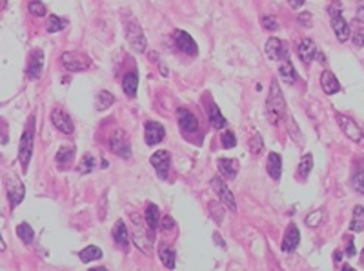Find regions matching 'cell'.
I'll list each match as a JSON object with an SVG mask.
<instances>
[{"instance_id": "6da1fadb", "label": "cell", "mask_w": 364, "mask_h": 271, "mask_svg": "<svg viewBox=\"0 0 364 271\" xmlns=\"http://www.w3.org/2000/svg\"><path fill=\"white\" fill-rule=\"evenodd\" d=\"M286 115V102H284V97L281 93V87H279L277 80H271V87H269V95L266 100V117L271 124L277 126L281 120L284 119Z\"/></svg>"}, {"instance_id": "7a4b0ae2", "label": "cell", "mask_w": 364, "mask_h": 271, "mask_svg": "<svg viewBox=\"0 0 364 271\" xmlns=\"http://www.w3.org/2000/svg\"><path fill=\"white\" fill-rule=\"evenodd\" d=\"M340 10H342V6H340L339 0H333L331 6L328 8L331 15V28L335 31L337 38H339V42H346L348 38H350V24L344 20V17L340 15Z\"/></svg>"}, {"instance_id": "3957f363", "label": "cell", "mask_w": 364, "mask_h": 271, "mask_svg": "<svg viewBox=\"0 0 364 271\" xmlns=\"http://www.w3.org/2000/svg\"><path fill=\"white\" fill-rule=\"evenodd\" d=\"M60 62H62V66L66 67L67 71H73V73L86 71L87 67L91 66L89 58H87L84 53H78V51H66V53H62Z\"/></svg>"}, {"instance_id": "277c9868", "label": "cell", "mask_w": 364, "mask_h": 271, "mask_svg": "<svg viewBox=\"0 0 364 271\" xmlns=\"http://www.w3.org/2000/svg\"><path fill=\"white\" fill-rule=\"evenodd\" d=\"M33 124H29L28 128L24 129L22 138H20V146H19V158L20 164H22V169L28 171L29 160H31V155H33Z\"/></svg>"}, {"instance_id": "5b68a950", "label": "cell", "mask_w": 364, "mask_h": 271, "mask_svg": "<svg viewBox=\"0 0 364 271\" xmlns=\"http://www.w3.org/2000/svg\"><path fill=\"white\" fill-rule=\"evenodd\" d=\"M131 219H133V240H135V244H137V247H139L140 251H144L146 255H149V253H151V246H153V240H151V237L146 233V228H144V224L140 222L137 215L133 213L131 215Z\"/></svg>"}, {"instance_id": "8992f818", "label": "cell", "mask_w": 364, "mask_h": 271, "mask_svg": "<svg viewBox=\"0 0 364 271\" xmlns=\"http://www.w3.org/2000/svg\"><path fill=\"white\" fill-rule=\"evenodd\" d=\"M211 188L215 190L219 199L222 200V204H224L231 213H237V202H235L233 193L228 190V186H226V182L222 180L221 176H213V178H211Z\"/></svg>"}, {"instance_id": "52a82bcc", "label": "cell", "mask_w": 364, "mask_h": 271, "mask_svg": "<svg viewBox=\"0 0 364 271\" xmlns=\"http://www.w3.org/2000/svg\"><path fill=\"white\" fill-rule=\"evenodd\" d=\"M6 188H8V199H10L11 208H17V206L24 200V195H26L24 184L19 180V176L10 175L8 180H6Z\"/></svg>"}, {"instance_id": "ba28073f", "label": "cell", "mask_w": 364, "mask_h": 271, "mask_svg": "<svg viewBox=\"0 0 364 271\" xmlns=\"http://www.w3.org/2000/svg\"><path fill=\"white\" fill-rule=\"evenodd\" d=\"M151 166L155 167L158 178L160 180H166L168 178V171H169V164H171V155L166 149H160V151H155L149 158Z\"/></svg>"}, {"instance_id": "9c48e42d", "label": "cell", "mask_w": 364, "mask_h": 271, "mask_svg": "<svg viewBox=\"0 0 364 271\" xmlns=\"http://www.w3.org/2000/svg\"><path fill=\"white\" fill-rule=\"evenodd\" d=\"M126 38H128V42L135 51L142 53L146 49V37H144L142 29L135 20H131L130 24L126 26Z\"/></svg>"}, {"instance_id": "30bf717a", "label": "cell", "mask_w": 364, "mask_h": 271, "mask_svg": "<svg viewBox=\"0 0 364 271\" xmlns=\"http://www.w3.org/2000/svg\"><path fill=\"white\" fill-rule=\"evenodd\" d=\"M110 146H111V151L119 155L120 158H130L131 157V148H130V140L126 137V133L122 129H117L113 137L110 140Z\"/></svg>"}, {"instance_id": "8fae6325", "label": "cell", "mask_w": 364, "mask_h": 271, "mask_svg": "<svg viewBox=\"0 0 364 271\" xmlns=\"http://www.w3.org/2000/svg\"><path fill=\"white\" fill-rule=\"evenodd\" d=\"M337 120H339V126H340V129L344 131L346 137H350L353 142H359V144L364 142L362 129L357 126L355 120H351L350 117H344V115H337Z\"/></svg>"}, {"instance_id": "7c38bea8", "label": "cell", "mask_w": 364, "mask_h": 271, "mask_svg": "<svg viewBox=\"0 0 364 271\" xmlns=\"http://www.w3.org/2000/svg\"><path fill=\"white\" fill-rule=\"evenodd\" d=\"M266 55H268L269 60H286L288 58V46L283 42V40H279V38L271 37L266 42Z\"/></svg>"}, {"instance_id": "4fadbf2b", "label": "cell", "mask_w": 364, "mask_h": 271, "mask_svg": "<svg viewBox=\"0 0 364 271\" xmlns=\"http://www.w3.org/2000/svg\"><path fill=\"white\" fill-rule=\"evenodd\" d=\"M164 135H166V129H164V126L160 122H153V120L146 122L144 137H146V144L148 146H155V144L162 142Z\"/></svg>"}, {"instance_id": "5bb4252c", "label": "cell", "mask_w": 364, "mask_h": 271, "mask_svg": "<svg viewBox=\"0 0 364 271\" xmlns=\"http://www.w3.org/2000/svg\"><path fill=\"white\" fill-rule=\"evenodd\" d=\"M177 120L184 133H195L197 129H199V120H197V117L190 110H186V108H178L177 110Z\"/></svg>"}, {"instance_id": "9a60e30c", "label": "cell", "mask_w": 364, "mask_h": 271, "mask_svg": "<svg viewBox=\"0 0 364 271\" xmlns=\"http://www.w3.org/2000/svg\"><path fill=\"white\" fill-rule=\"evenodd\" d=\"M51 122L58 131H62V133H66V135H71L73 129H75L73 128L71 117H69L64 110H60V108L51 111Z\"/></svg>"}, {"instance_id": "2e32d148", "label": "cell", "mask_w": 364, "mask_h": 271, "mask_svg": "<svg viewBox=\"0 0 364 271\" xmlns=\"http://www.w3.org/2000/svg\"><path fill=\"white\" fill-rule=\"evenodd\" d=\"M175 44H177V48L180 51L188 53V55H192L195 57L197 53H199V48H197V42L192 38V35H188L186 31H175Z\"/></svg>"}, {"instance_id": "e0dca14e", "label": "cell", "mask_w": 364, "mask_h": 271, "mask_svg": "<svg viewBox=\"0 0 364 271\" xmlns=\"http://www.w3.org/2000/svg\"><path fill=\"white\" fill-rule=\"evenodd\" d=\"M42 67H44V53L40 51V49H35V51L29 55L28 67H26V75L35 80V78H39L40 76Z\"/></svg>"}, {"instance_id": "ac0fdd59", "label": "cell", "mask_w": 364, "mask_h": 271, "mask_svg": "<svg viewBox=\"0 0 364 271\" xmlns=\"http://www.w3.org/2000/svg\"><path fill=\"white\" fill-rule=\"evenodd\" d=\"M299 242H301V233L295 224H290L284 233V240H283V251L284 253H292L297 249Z\"/></svg>"}, {"instance_id": "d6986e66", "label": "cell", "mask_w": 364, "mask_h": 271, "mask_svg": "<svg viewBox=\"0 0 364 271\" xmlns=\"http://www.w3.org/2000/svg\"><path fill=\"white\" fill-rule=\"evenodd\" d=\"M297 53H299V58H301L304 64H310L317 55L315 42H313L312 38H304V40H301V42H299Z\"/></svg>"}, {"instance_id": "ffe728a7", "label": "cell", "mask_w": 364, "mask_h": 271, "mask_svg": "<svg viewBox=\"0 0 364 271\" xmlns=\"http://www.w3.org/2000/svg\"><path fill=\"white\" fill-rule=\"evenodd\" d=\"M113 238H115V244L120 249L128 251V247H130V231H128L122 220H117L115 228H113Z\"/></svg>"}, {"instance_id": "44dd1931", "label": "cell", "mask_w": 364, "mask_h": 271, "mask_svg": "<svg viewBox=\"0 0 364 271\" xmlns=\"http://www.w3.org/2000/svg\"><path fill=\"white\" fill-rule=\"evenodd\" d=\"M219 171L228 180H235V176L239 173V162L235 158H219Z\"/></svg>"}, {"instance_id": "7402d4cb", "label": "cell", "mask_w": 364, "mask_h": 271, "mask_svg": "<svg viewBox=\"0 0 364 271\" xmlns=\"http://www.w3.org/2000/svg\"><path fill=\"white\" fill-rule=\"evenodd\" d=\"M321 86H322V91H324L326 95H335V93H339L340 91L339 80H337L335 75H333L331 71H322Z\"/></svg>"}, {"instance_id": "603a6c76", "label": "cell", "mask_w": 364, "mask_h": 271, "mask_svg": "<svg viewBox=\"0 0 364 271\" xmlns=\"http://www.w3.org/2000/svg\"><path fill=\"white\" fill-rule=\"evenodd\" d=\"M268 175L271 176L273 180H279L281 178V173H283V158L279 153H269L268 155Z\"/></svg>"}, {"instance_id": "cb8c5ba5", "label": "cell", "mask_w": 364, "mask_h": 271, "mask_svg": "<svg viewBox=\"0 0 364 271\" xmlns=\"http://www.w3.org/2000/svg\"><path fill=\"white\" fill-rule=\"evenodd\" d=\"M137 87H139V76H137V73H126L124 80H122V89H124L126 95L135 97L137 95Z\"/></svg>"}, {"instance_id": "d4e9b609", "label": "cell", "mask_w": 364, "mask_h": 271, "mask_svg": "<svg viewBox=\"0 0 364 271\" xmlns=\"http://www.w3.org/2000/svg\"><path fill=\"white\" fill-rule=\"evenodd\" d=\"M144 220H146V226H148L151 231L158 228V224H160V211L155 204H149L148 210H146V215H144Z\"/></svg>"}, {"instance_id": "484cf974", "label": "cell", "mask_w": 364, "mask_h": 271, "mask_svg": "<svg viewBox=\"0 0 364 271\" xmlns=\"http://www.w3.org/2000/svg\"><path fill=\"white\" fill-rule=\"evenodd\" d=\"M158 257H160V260H162V264L166 267H169V269L175 267V251H173L169 246L160 244V246H158Z\"/></svg>"}, {"instance_id": "4316f807", "label": "cell", "mask_w": 364, "mask_h": 271, "mask_svg": "<svg viewBox=\"0 0 364 271\" xmlns=\"http://www.w3.org/2000/svg\"><path fill=\"white\" fill-rule=\"evenodd\" d=\"M350 229L359 233V231H364V208L362 206H355L353 208V219H351Z\"/></svg>"}, {"instance_id": "83f0119b", "label": "cell", "mask_w": 364, "mask_h": 271, "mask_svg": "<svg viewBox=\"0 0 364 271\" xmlns=\"http://www.w3.org/2000/svg\"><path fill=\"white\" fill-rule=\"evenodd\" d=\"M279 73H281V76H283V80L288 82V84H293L295 82V78H297V75H295V69H293V64L290 60H283V64H281V67H279Z\"/></svg>"}, {"instance_id": "f1b7e54d", "label": "cell", "mask_w": 364, "mask_h": 271, "mask_svg": "<svg viewBox=\"0 0 364 271\" xmlns=\"http://www.w3.org/2000/svg\"><path fill=\"white\" fill-rule=\"evenodd\" d=\"M78 257H80L82 262L99 260V258H102V249L101 247H97V246H87L78 253Z\"/></svg>"}, {"instance_id": "f546056e", "label": "cell", "mask_w": 364, "mask_h": 271, "mask_svg": "<svg viewBox=\"0 0 364 271\" xmlns=\"http://www.w3.org/2000/svg\"><path fill=\"white\" fill-rule=\"evenodd\" d=\"M210 122H211V126H213V128H217V129L226 128V119L222 117L221 110L217 108V104H211L210 106Z\"/></svg>"}, {"instance_id": "4dcf8cb0", "label": "cell", "mask_w": 364, "mask_h": 271, "mask_svg": "<svg viewBox=\"0 0 364 271\" xmlns=\"http://www.w3.org/2000/svg\"><path fill=\"white\" fill-rule=\"evenodd\" d=\"M17 235H19V238H22V242H26V244H31L33 242V238H35L33 228L26 222H22L19 228H17Z\"/></svg>"}, {"instance_id": "1f68e13d", "label": "cell", "mask_w": 364, "mask_h": 271, "mask_svg": "<svg viewBox=\"0 0 364 271\" xmlns=\"http://www.w3.org/2000/svg\"><path fill=\"white\" fill-rule=\"evenodd\" d=\"M113 102H115V97L111 95L110 91L104 89V91H101V93L97 95V108H99L101 111L108 110V108H110Z\"/></svg>"}, {"instance_id": "d6a6232c", "label": "cell", "mask_w": 364, "mask_h": 271, "mask_svg": "<svg viewBox=\"0 0 364 271\" xmlns=\"http://www.w3.org/2000/svg\"><path fill=\"white\" fill-rule=\"evenodd\" d=\"M312 167H313V157L312 153H308V155H304V157L301 158V162H299V175H301L302 178H308Z\"/></svg>"}, {"instance_id": "836d02e7", "label": "cell", "mask_w": 364, "mask_h": 271, "mask_svg": "<svg viewBox=\"0 0 364 271\" xmlns=\"http://www.w3.org/2000/svg\"><path fill=\"white\" fill-rule=\"evenodd\" d=\"M95 166H97V160L91 155H86V157L82 158V162L78 164V167H77V171L78 173H89V171H93L95 169Z\"/></svg>"}, {"instance_id": "e575fe53", "label": "cell", "mask_w": 364, "mask_h": 271, "mask_svg": "<svg viewBox=\"0 0 364 271\" xmlns=\"http://www.w3.org/2000/svg\"><path fill=\"white\" fill-rule=\"evenodd\" d=\"M48 31L49 33H57V31H60V29L66 28V22H64L62 19H58V17H55V15H51L48 19Z\"/></svg>"}, {"instance_id": "d590c367", "label": "cell", "mask_w": 364, "mask_h": 271, "mask_svg": "<svg viewBox=\"0 0 364 271\" xmlns=\"http://www.w3.org/2000/svg\"><path fill=\"white\" fill-rule=\"evenodd\" d=\"M262 149H264L262 137H260V135H253V137L249 138V151L253 153V155H260Z\"/></svg>"}, {"instance_id": "8d00e7d4", "label": "cell", "mask_w": 364, "mask_h": 271, "mask_svg": "<svg viewBox=\"0 0 364 271\" xmlns=\"http://www.w3.org/2000/svg\"><path fill=\"white\" fill-rule=\"evenodd\" d=\"M28 10L31 15H35V17H44L46 15V6L40 2V0H31L28 6Z\"/></svg>"}, {"instance_id": "74e56055", "label": "cell", "mask_w": 364, "mask_h": 271, "mask_svg": "<svg viewBox=\"0 0 364 271\" xmlns=\"http://www.w3.org/2000/svg\"><path fill=\"white\" fill-rule=\"evenodd\" d=\"M351 186L355 191H359L360 195H364V171H357L351 176Z\"/></svg>"}, {"instance_id": "f35d334b", "label": "cell", "mask_w": 364, "mask_h": 271, "mask_svg": "<svg viewBox=\"0 0 364 271\" xmlns=\"http://www.w3.org/2000/svg\"><path fill=\"white\" fill-rule=\"evenodd\" d=\"M73 158V148H60L57 153V162L62 166V164H67V162Z\"/></svg>"}, {"instance_id": "ab89813d", "label": "cell", "mask_w": 364, "mask_h": 271, "mask_svg": "<svg viewBox=\"0 0 364 271\" xmlns=\"http://www.w3.org/2000/svg\"><path fill=\"white\" fill-rule=\"evenodd\" d=\"M221 142L224 148H235L237 146V138H235V133L233 131H224V133L221 135Z\"/></svg>"}, {"instance_id": "60d3db41", "label": "cell", "mask_w": 364, "mask_h": 271, "mask_svg": "<svg viewBox=\"0 0 364 271\" xmlns=\"http://www.w3.org/2000/svg\"><path fill=\"white\" fill-rule=\"evenodd\" d=\"M260 24H262L264 29H268V31H277L279 29V22L275 17H262Z\"/></svg>"}, {"instance_id": "b9f144b4", "label": "cell", "mask_w": 364, "mask_h": 271, "mask_svg": "<svg viewBox=\"0 0 364 271\" xmlns=\"http://www.w3.org/2000/svg\"><path fill=\"white\" fill-rule=\"evenodd\" d=\"M321 219H322V211L321 210H317V211H313V213H310L306 217V224L308 226H317V224L321 222Z\"/></svg>"}, {"instance_id": "7bdbcfd3", "label": "cell", "mask_w": 364, "mask_h": 271, "mask_svg": "<svg viewBox=\"0 0 364 271\" xmlns=\"http://www.w3.org/2000/svg\"><path fill=\"white\" fill-rule=\"evenodd\" d=\"M299 22H301L302 26H306V28H312V15L310 13H301L299 15Z\"/></svg>"}, {"instance_id": "ee69618b", "label": "cell", "mask_w": 364, "mask_h": 271, "mask_svg": "<svg viewBox=\"0 0 364 271\" xmlns=\"http://www.w3.org/2000/svg\"><path fill=\"white\" fill-rule=\"evenodd\" d=\"M173 228H175V220H173L169 215L168 217H164L162 219V229L164 231H169V229H173Z\"/></svg>"}, {"instance_id": "f6af8a7d", "label": "cell", "mask_w": 364, "mask_h": 271, "mask_svg": "<svg viewBox=\"0 0 364 271\" xmlns=\"http://www.w3.org/2000/svg\"><path fill=\"white\" fill-rule=\"evenodd\" d=\"M353 44L357 46V48H362L364 46V31H357V33L353 35Z\"/></svg>"}, {"instance_id": "bcb514c9", "label": "cell", "mask_w": 364, "mask_h": 271, "mask_svg": "<svg viewBox=\"0 0 364 271\" xmlns=\"http://www.w3.org/2000/svg\"><path fill=\"white\" fill-rule=\"evenodd\" d=\"M210 210H211V215H213V213H219V215H217V222H221V220H222V213H224V211L219 210V206L213 204V202L210 204Z\"/></svg>"}, {"instance_id": "7dc6e473", "label": "cell", "mask_w": 364, "mask_h": 271, "mask_svg": "<svg viewBox=\"0 0 364 271\" xmlns=\"http://www.w3.org/2000/svg\"><path fill=\"white\" fill-rule=\"evenodd\" d=\"M357 22L364 24V2H360L359 8H357Z\"/></svg>"}, {"instance_id": "c3c4849f", "label": "cell", "mask_w": 364, "mask_h": 271, "mask_svg": "<svg viewBox=\"0 0 364 271\" xmlns=\"http://www.w3.org/2000/svg\"><path fill=\"white\" fill-rule=\"evenodd\" d=\"M346 255L348 257H353L355 255V246H353V238L350 237V240H348V249H346Z\"/></svg>"}, {"instance_id": "681fc988", "label": "cell", "mask_w": 364, "mask_h": 271, "mask_svg": "<svg viewBox=\"0 0 364 271\" xmlns=\"http://www.w3.org/2000/svg\"><path fill=\"white\" fill-rule=\"evenodd\" d=\"M288 4L292 6L293 10H299V8L304 4V0H288Z\"/></svg>"}, {"instance_id": "f907efd6", "label": "cell", "mask_w": 364, "mask_h": 271, "mask_svg": "<svg viewBox=\"0 0 364 271\" xmlns=\"http://www.w3.org/2000/svg\"><path fill=\"white\" fill-rule=\"evenodd\" d=\"M0 251H6V242L4 238H2V235H0Z\"/></svg>"}, {"instance_id": "816d5d0a", "label": "cell", "mask_w": 364, "mask_h": 271, "mask_svg": "<svg viewBox=\"0 0 364 271\" xmlns=\"http://www.w3.org/2000/svg\"><path fill=\"white\" fill-rule=\"evenodd\" d=\"M6 6H8V0H0V11L6 10Z\"/></svg>"}, {"instance_id": "f5cc1de1", "label": "cell", "mask_w": 364, "mask_h": 271, "mask_svg": "<svg viewBox=\"0 0 364 271\" xmlns=\"http://www.w3.org/2000/svg\"><path fill=\"white\" fill-rule=\"evenodd\" d=\"M340 271H355V269L351 266H348V264H346V266H342V269H340Z\"/></svg>"}, {"instance_id": "db71d44e", "label": "cell", "mask_w": 364, "mask_h": 271, "mask_svg": "<svg viewBox=\"0 0 364 271\" xmlns=\"http://www.w3.org/2000/svg\"><path fill=\"white\" fill-rule=\"evenodd\" d=\"M89 271H108V269H106V267H91Z\"/></svg>"}, {"instance_id": "11a10c76", "label": "cell", "mask_w": 364, "mask_h": 271, "mask_svg": "<svg viewBox=\"0 0 364 271\" xmlns=\"http://www.w3.org/2000/svg\"><path fill=\"white\" fill-rule=\"evenodd\" d=\"M360 264L364 266V249H362V253H360Z\"/></svg>"}]
</instances>
